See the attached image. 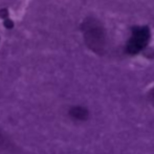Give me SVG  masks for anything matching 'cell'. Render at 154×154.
<instances>
[{
	"label": "cell",
	"instance_id": "cell-1",
	"mask_svg": "<svg viewBox=\"0 0 154 154\" xmlns=\"http://www.w3.org/2000/svg\"><path fill=\"white\" fill-rule=\"evenodd\" d=\"M150 29L147 26H137L132 29V34L126 46V51L130 55H135L146 48L150 40Z\"/></svg>",
	"mask_w": 154,
	"mask_h": 154
}]
</instances>
